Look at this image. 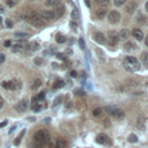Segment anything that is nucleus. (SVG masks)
Listing matches in <instances>:
<instances>
[{
  "mask_svg": "<svg viewBox=\"0 0 148 148\" xmlns=\"http://www.w3.org/2000/svg\"><path fill=\"white\" fill-rule=\"evenodd\" d=\"M123 66H124V68H125L127 72L133 73V72L139 71L141 65H140V62H139V60H138L136 58H134V57H132V56H128V57H126V58L124 59Z\"/></svg>",
  "mask_w": 148,
  "mask_h": 148,
  "instance_id": "nucleus-1",
  "label": "nucleus"
},
{
  "mask_svg": "<svg viewBox=\"0 0 148 148\" xmlns=\"http://www.w3.org/2000/svg\"><path fill=\"white\" fill-rule=\"evenodd\" d=\"M34 141L40 143L42 146L49 143L50 141V133L46 130H39L34 134Z\"/></svg>",
  "mask_w": 148,
  "mask_h": 148,
  "instance_id": "nucleus-2",
  "label": "nucleus"
},
{
  "mask_svg": "<svg viewBox=\"0 0 148 148\" xmlns=\"http://www.w3.org/2000/svg\"><path fill=\"white\" fill-rule=\"evenodd\" d=\"M105 110H106V112H108L111 117H113V118H116V119H120V118L124 117L123 110L119 109V108H117V106H106Z\"/></svg>",
  "mask_w": 148,
  "mask_h": 148,
  "instance_id": "nucleus-3",
  "label": "nucleus"
},
{
  "mask_svg": "<svg viewBox=\"0 0 148 148\" xmlns=\"http://www.w3.org/2000/svg\"><path fill=\"white\" fill-rule=\"evenodd\" d=\"M32 25H35V27H37V28H39V27H43L44 25V20L38 15V14H35L34 16H31L29 20H28Z\"/></svg>",
  "mask_w": 148,
  "mask_h": 148,
  "instance_id": "nucleus-4",
  "label": "nucleus"
},
{
  "mask_svg": "<svg viewBox=\"0 0 148 148\" xmlns=\"http://www.w3.org/2000/svg\"><path fill=\"white\" fill-rule=\"evenodd\" d=\"M108 20H109L110 23L116 24V23H118L120 21V14L117 10H112V12H110L108 14Z\"/></svg>",
  "mask_w": 148,
  "mask_h": 148,
  "instance_id": "nucleus-5",
  "label": "nucleus"
},
{
  "mask_svg": "<svg viewBox=\"0 0 148 148\" xmlns=\"http://www.w3.org/2000/svg\"><path fill=\"white\" fill-rule=\"evenodd\" d=\"M64 146H65V141L61 138L49 141V148H62Z\"/></svg>",
  "mask_w": 148,
  "mask_h": 148,
  "instance_id": "nucleus-6",
  "label": "nucleus"
},
{
  "mask_svg": "<svg viewBox=\"0 0 148 148\" xmlns=\"http://www.w3.org/2000/svg\"><path fill=\"white\" fill-rule=\"evenodd\" d=\"M28 105H29L28 99H21V101L15 105V110H16L17 112H24V111L28 109Z\"/></svg>",
  "mask_w": 148,
  "mask_h": 148,
  "instance_id": "nucleus-7",
  "label": "nucleus"
},
{
  "mask_svg": "<svg viewBox=\"0 0 148 148\" xmlns=\"http://www.w3.org/2000/svg\"><path fill=\"white\" fill-rule=\"evenodd\" d=\"M96 141H97V143H101V145H111L110 138H109L106 134H104V133L98 134V135L96 136Z\"/></svg>",
  "mask_w": 148,
  "mask_h": 148,
  "instance_id": "nucleus-8",
  "label": "nucleus"
},
{
  "mask_svg": "<svg viewBox=\"0 0 148 148\" xmlns=\"http://www.w3.org/2000/svg\"><path fill=\"white\" fill-rule=\"evenodd\" d=\"M52 13H53L54 18L61 17V16L64 15V13H65V6H64V5H58V6H56V8H54V10H53Z\"/></svg>",
  "mask_w": 148,
  "mask_h": 148,
  "instance_id": "nucleus-9",
  "label": "nucleus"
},
{
  "mask_svg": "<svg viewBox=\"0 0 148 148\" xmlns=\"http://www.w3.org/2000/svg\"><path fill=\"white\" fill-rule=\"evenodd\" d=\"M39 16H40L43 20H46V21H51V20L54 18L53 13H52L51 10H42V12L39 13Z\"/></svg>",
  "mask_w": 148,
  "mask_h": 148,
  "instance_id": "nucleus-10",
  "label": "nucleus"
},
{
  "mask_svg": "<svg viewBox=\"0 0 148 148\" xmlns=\"http://www.w3.org/2000/svg\"><path fill=\"white\" fill-rule=\"evenodd\" d=\"M109 40H110V44L116 45V44L119 42L118 32H117V31H109Z\"/></svg>",
  "mask_w": 148,
  "mask_h": 148,
  "instance_id": "nucleus-11",
  "label": "nucleus"
},
{
  "mask_svg": "<svg viewBox=\"0 0 148 148\" xmlns=\"http://www.w3.org/2000/svg\"><path fill=\"white\" fill-rule=\"evenodd\" d=\"M125 9H126V12L128 14H133L135 12V9H136V2L134 0H130V2L126 5V8Z\"/></svg>",
  "mask_w": 148,
  "mask_h": 148,
  "instance_id": "nucleus-12",
  "label": "nucleus"
},
{
  "mask_svg": "<svg viewBox=\"0 0 148 148\" xmlns=\"http://www.w3.org/2000/svg\"><path fill=\"white\" fill-rule=\"evenodd\" d=\"M94 39L98 43V44H105L106 39H105V36L102 34V32H96L94 35Z\"/></svg>",
  "mask_w": 148,
  "mask_h": 148,
  "instance_id": "nucleus-13",
  "label": "nucleus"
},
{
  "mask_svg": "<svg viewBox=\"0 0 148 148\" xmlns=\"http://www.w3.org/2000/svg\"><path fill=\"white\" fill-rule=\"evenodd\" d=\"M124 50L126 51V52H133V51H135L136 50V45L133 43V42H126L125 43V45H124Z\"/></svg>",
  "mask_w": 148,
  "mask_h": 148,
  "instance_id": "nucleus-14",
  "label": "nucleus"
},
{
  "mask_svg": "<svg viewBox=\"0 0 148 148\" xmlns=\"http://www.w3.org/2000/svg\"><path fill=\"white\" fill-rule=\"evenodd\" d=\"M132 35H133V37H134L135 39H138V40H142V39H143V32H142V30H140L139 28H135V29L132 31Z\"/></svg>",
  "mask_w": 148,
  "mask_h": 148,
  "instance_id": "nucleus-15",
  "label": "nucleus"
},
{
  "mask_svg": "<svg viewBox=\"0 0 148 148\" xmlns=\"http://www.w3.org/2000/svg\"><path fill=\"white\" fill-rule=\"evenodd\" d=\"M1 87L6 88V89H15L16 84H15L14 81H2L1 82Z\"/></svg>",
  "mask_w": 148,
  "mask_h": 148,
  "instance_id": "nucleus-16",
  "label": "nucleus"
},
{
  "mask_svg": "<svg viewBox=\"0 0 148 148\" xmlns=\"http://www.w3.org/2000/svg\"><path fill=\"white\" fill-rule=\"evenodd\" d=\"M118 37H119V40H125L127 39V37H130V31L127 29H123L120 30V32H118Z\"/></svg>",
  "mask_w": 148,
  "mask_h": 148,
  "instance_id": "nucleus-17",
  "label": "nucleus"
},
{
  "mask_svg": "<svg viewBox=\"0 0 148 148\" xmlns=\"http://www.w3.org/2000/svg\"><path fill=\"white\" fill-rule=\"evenodd\" d=\"M43 108H44V105L42 104V101H37L36 103H34V104L31 105V109H32L35 112H39Z\"/></svg>",
  "mask_w": 148,
  "mask_h": 148,
  "instance_id": "nucleus-18",
  "label": "nucleus"
},
{
  "mask_svg": "<svg viewBox=\"0 0 148 148\" xmlns=\"http://www.w3.org/2000/svg\"><path fill=\"white\" fill-rule=\"evenodd\" d=\"M140 58H141V62L148 68V52H142Z\"/></svg>",
  "mask_w": 148,
  "mask_h": 148,
  "instance_id": "nucleus-19",
  "label": "nucleus"
},
{
  "mask_svg": "<svg viewBox=\"0 0 148 148\" xmlns=\"http://www.w3.org/2000/svg\"><path fill=\"white\" fill-rule=\"evenodd\" d=\"M105 14H106V9H104V8H99V9H97V12H96V16H97L98 18H103V17L105 16Z\"/></svg>",
  "mask_w": 148,
  "mask_h": 148,
  "instance_id": "nucleus-20",
  "label": "nucleus"
},
{
  "mask_svg": "<svg viewBox=\"0 0 148 148\" xmlns=\"http://www.w3.org/2000/svg\"><path fill=\"white\" fill-rule=\"evenodd\" d=\"M60 3V0H46L45 1V5L46 6H51V7H56Z\"/></svg>",
  "mask_w": 148,
  "mask_h": 148,
  "instance_id": "nucleus-21",
  "label": "nucleus"
},
{
  "mask_svg": "<svg viewBox=\"0 0 148 148\" xmlns=\"http://www.w3.org/2000/svg\"><path fill=\"white\" fill-rule=\"evenodd\" d=\"M22 49H23V45H22V44H14L13 47H12V51H13V52H18V51H21Z\"/></svg>",
  "mask_w": 148,
  "mask_h": 148,
  "instance_id": "nucleus-22",
  "label": "nucleus"
},
{
  "mask_svg": "<svg viewBox=\"0 0 148 148\" xmlns=\"http://www.w3.org/2000/svg\"><path fill=\"white\" fill-rule=\"evenodd\" d=\"M40 84H42V81L39 80V79H36L35 81H34V83H32V86H31V88L35 90V89H37V88H39L40 87Z\"/></svg>",
  "mask_w": 148,
  "mask_h": 148,
  "instance_id": "nucleus-23",
  "label": "nucleus"
},
{
  "mask_svg": "<svg viewBox=\"0 0 148 148\" xmlns=\"http://www.w3.org/2000/svg\"><path fill=\"white\" fill-rule=\"evenodd\" d=\"M64 84H65V82H64L62 80H58L57 82H54V84H53V88H54V89H59V88L64 87Z\"/></svg>",
  "mask_w": 148,
  "mask_h": 148,
  "instance_id": "nucleus-24",
  "label": "nucleus"
},
{
  "mask_svg": "<svg viewBox=\"0 0 148 148\" xmlns=\"http://www.w3.org/2000/svg\"><path fill=\"white\" fill-rule=\"evenodd\" d=\"M14 36L15 37H18V38H28L29 37V34H27V32H15Z\"/></svg>",
  "mask_w": 148,
  "mask_h": 148,
  "instance_id": "nucleus-25",
  "label": "nucleus"
},
{
  "mask_svg": "<svg viewBox=\"0 0 148 148\" xmlns=\"http://www.w3.org/2000/svg\"><path fill=\"white\" fill-rule=\"evenodd\" d=\"M24 134H25V130H23V131L18 134V136L16 138V140H15V142H14V143H15V145H18V143L21 142V139H22V136H23Z\"/></svg>",
  "mask_w": 148,
  "mask_h": 148,
  "instance_id": "nucleus-26",
  "label": "nucleus"
},
{
  "mask_svg": "<svg viewBox=\"0 0 148 148\" xmlns=\"http://www.w3.org/2000/svg\"><path fill=\"white\" fill-rule=\"evenodd\" d=\"M79 17H80V15H79V10H77L76 8H74L73 12H72V18H73V20H77Z\"/></svg>",
  "mask_w": 148,
  "mask_h": 148,
  "instance_id": "nucleus-27",
  "label": "nucleus"
},
{
  "mask_svg": "<svg viewBox=\"0 0 148 148\" xmlns=\"http://www.w3.org/2000/svg\"><path fill=\"white\" fill-rule=\"evenodd\" d=\"M37 49H38V44H37L36 42H34V43H30V44H29V50L35 51V50H37Z\"/></svg>",
  "mask_w": 148,
  "mask_h": 148,
  "instance_id": "nucleus-28",
  "label": "nucleus"
},
{
  "mask_svg": "<svg viewBox=\"0 0 148 148\" xmlns=\"http://www.w3.org/2000/svg\"><path fill=\"white\" fill-rule=\"evenodd\" d=\"M128 141L130 142H136L138 141V136L135 134H130L128 135Z\"/></svg>",
  "mask_w": 148,
  "mask_h": 148,
  "instance_id": "nucleus-29",
  "label": "nucleus"
},
{
  "mask_svg": "<svg viewBox=\"0 0 148 148\" xmlns=\"http://www.w3.org/2000/svg\"><path fill=\"white\" fill-rule=\"evenodd\" d=\"M96 2H97V5H99V6H102V7L109 5V0H96Z\"/></svg>",
  "mask_w": 148,
  "mask_h": 148,
  "instance_id": "nucleus-30",
  "label": "nucleus"
},
{
  "mask_svg": "<svg viewBox=\"0 0 148 148\" xmlns=\"http://www.w3.org/2000/svg\"><path fill=\"white\" fill-rule=\"evenodd\" d=\"M44 146H42L40 143H38V142H36V141H34L31 145H30V148H43Z\"/></svg>",
  "mask_w": 148,
  "mask_h": 148,
  "instance_id": "nucleus-31",
  "label": "nucleus"
},
{
  "mask_svg": "<svg viewBox=\"0 0 148 148\" xmlns=\"http://www.w3.org/2000/svg\"><path fill=\"white\" fill-rule=\"evenodd\" d=\"M56 40H57L58 43H64V42L66 40V38H65L62 35H58V36H57V38H56Z\"/></svg>",
  "mask_w": 148,
  "mask_h": 148,
  "instance_id": "nucleus-32",
  "label": "nucleus"
},
{
  "mask_svg": "<svg viewBox=\"0 0 148 148\" xmlns=\"http://www.w3.org/2000/svg\"><path fill=\"white\" fill-rule=\"evenodd\" d=\"M61 101H62V96H58V97L54 99V103H53V105H52V106H53V108H54V106H57Z\"/></svg>",
  "mask_w": 148,
  "mask_h": 148,
  "instance_id": "nucleus-33",
  "label": "nucleus"
},
{
  "mask_svg": "<svg viewBox=\"0 0 148 148\" xmlns=\"http://www.w3.org/2000/svg\"><path fill=\"white\" fill-rule=\"evenodd\" d=\"M126 1H127V0H114V5H116L117 7H120V6H123Z\"/></svg>",
  "mask_w": 148,
  "mask_h": 148,
  "instance_id": "nucleus-34",
  "label": "nucleus"
},
{
  "mask_svg": "<svg viewBox=\"0 0 148 148\" xmlns=\"http://www.w3.org/2000/svg\"><path fill=\"white\" fill-rule=\"evenodd\" d=\"M101 113H102V109H101V108H96V109L92 111V114H94V116H99Z\"/></svg>",
  "mask_w": 148,
  "mask_h": 148,
  "instance_id": "nucleus-35",
  "label": "nucleus"
},
{
  "mask_svg": "<svg viewBox=\"0 0 148 148\" xmlns=\"http://www.w3.org/2000/svg\"><path fill=\"white\" fill-rule=\"evenodd\" d=\"M43 62H44V61H43V59H42V58H36V59H35V64H36V65H38V66H42V65H43Z\"/></svg>",
  "mask_w": 148,
  "mask_h": 148,
  "instance_id": "nucleus-36",
  "label": "nucleus"
},
{
  "mask_svg": "<svg viewBox=\"0 0 148 148\" xmlns=\"http://www.w3.org/2000/svg\"><path fill=\"white\" fill-rule=\"evenodd\" d=\"M44 97H45V94H44V92H40V94L37 96V99H38V101H43Z\"/></svg>",
  "mask_w": 148,
  "mask_h": 148,
  "instance_id": "nucleus-37",
  "label": "nucleus"
},
{
  "mask_svg": "<svg viewBox=\"0 0 148 148\" xmlns=\"http://www.w3.org/2000/svg\"><path fill=\"white\" fill-rule=\"evenodd\" d=\"M79 45H80V47H81V49H83V47H84V40H83L82 38H80V39H79Z\"/></svg>",
  "mask_w": 148,
  "mask_h": 148,
  "instance_id": "nucleus-38",
  "label": "nucleus"
},
{
  "mask_svg": "<svg viewBox=\"0 0 148 148\" xmlns=\"http://www.w3.org/2000/svg\"><path fill=\"white\" fill-rule=\"evenodd\" d=\"M6 24H7V27H8V28H12V25H13V23H12V21H10L9 18H7V20H6Z\"/></svg>",
  "mask_w": 148,
  "mask_h": 148,
  "instance_id": "nucleus-39",
  "label": "nucleus"
},
{
  "mask_svg": "<svg viewBox=\"0 0 148 148\" xmlns=\"http://www.w3.org/2000/svg\"><path fill=\"white\" fill-rule=\"evenodd\" d=\"M69 25H71V28H72V29H74V30H75V29H76V27H77V24H76L75 22H71V23H69Z\"/></svg>",
  "mask_w": 148,
  "mask_h": 148,
  "instance_id": "nucleus-40",
  "label": "nucleus"
},
{
  "mask_svg": "<svg viewBox=\"0 0 148 148\" xmlns=\"http://www.w3.org/2000/svg\"><path fill=\"white\" fill-rule=\"evenodd\" d=\"M75 94H76V95H84V92H83L82 90H80V89L75 90Z\"/></svg>",
  "mask_w": 148,
  "mask_h": 148,
  "instance_id": "nucleus-41",
  "label": "nucleus"
},
{
  "mask_svg": "<svg viewBox=\"0 0 148 148\" xmlns=\"http://www.w3.org/2000/svg\"><path fill=\"white\" fill-rule=\"evenodd\" d=\"M5 61V54H0V62H3Z\"/></svg>",
  "mask_w": 148,
  "mask_h": 148,
  "instance_id": "nucleus-42",
  "label": "nucleus"
},
{
  "mask_svg": "<svg viewBox=\"0 0 148 148\" xmlns=\"http://www.w3.org/2000/svg\"><path fill=\"white\" fill-rule=\"evenodd\" d=\"M8 124V121L7 120H5V121H2V123H0V127H3V126H6Z\"/></svg>",
  "mask_w": 148,
  "mask_h": 148,
  "instance_id": "nucleus-43",
  "label": "nucleus"
},
{
  "mask_svg": "<svg viewBox=\"0 0 148 148\" xmlns=\"http://www.w3.org/2000/svg\"><path fill=\"white\" fill-rule=\"evenodd\" d=\"M76 75H77V74H76V72H75V71H72V72H71V76H72V77H75Z\"/></svg>",
  "mask_w": 148,
  "mask_h": 148,
  "instance_id": "nucleus-44",
  "label": "nucleus"
},
{
  "mask_svg": "<svg viewBox=\"0 0 148 148\" xmlns=\"http://www.w3.org/2000/svg\"><path fill=\"white\" fill-rule=\"evenodd\" d=\"M3 44H5V46H7V47H8V46H10V40H6Z\"/></svg>",
  "mask_w": 148,
  "mask_h": 148,
  "instance_id": "nucleus-45",
  "label": "nucleus"
},
{
  "mask_svg": "<svg viewBox=\"0 0 148 148\" xmlns=\"http://www.w3.org/2000/svg\"><path fill=\"white\" fill-rule=\"evenodd\" d=\"M57 57H58L59 59H65V57H64V54H61V53H58V54H57Z\"/></svg>",
  "mask_w": 148,
  "mask_h": 148,
  "instance_id": "nucleus-46",
  "label": "nucleus"
},
{
  "mask_svg": "<svg viewBox=\"0 0 148 148\" xmlns=\"http://www.w3.org/2000/svg\"><path fill=\"white\" fill-rule=\"evenodd\" d=\"M7 3H8V5H9V6H13V5H14V3H15V2H14V1H13V0H7Z\"/></svg>",
  "mask_w": 148,
  "mask_h": 148,
  "instance_id": "nucleus-47",
  "label": "nucleus"
},
{
  "mask_svg": "<svg viewBox=\"0 0 148 148\" xmlns=\"http://www.w3.org/2000/svg\"><path fill=\"white\" fill-rule=\"evenodd\" d=\"M15 128H16V125H15V126H13V127L10 128V131H9V134H12V133L15 131Z\"/></svg>",
  "mask_w": 148,
  "mask_h": 148,
  "instance_id": "nucleus-48",
  "label": "nucleus"
},
{
  "mask_svg": "<svg viewBox=\"0 0 148 148\" xmlns=\"http://www.w3.org/2000/svg\"><path fill=\"white\" fill-rule=\"evenodd\" d=\"M3 12H5V8H3V6L0 3V14H1V13H3Z\"/></svg>",
  "mask_w": 148,
  "mask_h": 148,
  "instance_id": "nucleus-49",
  "label": "nucleus"
},
{
  "mask_svg": "<svg viewBox=\"0 0 148 148\" xmlns=\"http://www.w3.org/2000/svg\"><path fill=\"white\" fill-rule=\"evenodd\" d=\"M28 120L29 121H35L36 119H35V117H28Z\"/></svg>",
  "mask_w": 148,
  "mask_h": 148,
  "instance_id": "nucleus-50",
  "label": "nucleus"
},
{
  "mask_svg": "<svg viewBox=\"0 0 148 148\" xmlns=\"http://www.w3.org/2000/svg\"><path fill=\"white\" fill-rule=\"evenodd\" d=\"M145 44H146V46H148V35H147L146 38H145Z\"/></svg>",
  "mask_w": 148,
  "mask_h": 148,
  "instance_id": "nucleus-51",
  "label": "nucleus"
},
{
  "mask_svg": "<svg viewBox=\"0 0 148 148\" xmlns=\"http://www.w3.org/2000/svg\"><path fill=\"white\" fill-rule=\"evenodd\" d=\"M2 105H3V101H2V98L0 97V109L2 108Z\"/></svg>",
  "mask_w": 148,
  "mask_h": 148,
  "instance_id": "nucleus-52",
  "label": "nucleus"
},
{
  "mask_svg": "<svg viewBox=\"0 0 148 148\" xmlns=\"http://www.w3.org/2000/svg\"><path fill=\"white\" fill-rule=\"evenodd\" d=\"M145 9H146V10L148 12V1H147V2L145 3Z\"/></svg>",
  "mask_w": 148,
  "mask_h": 148,
  "instance_id": "nucleus-53",
  "label": "nucleus"
},
{
  "mask_svg": "<svg viewBox=\"0 0 148 148\" xmlns=\"http://www.w3.org/2000/svg\"><path fill=\"white\" fill-rule=\"evenodd\" d=\"M50 120H51V119H50V118H45V119H44V121H45V123H49V121H50Z\"/></svg>",
  "mask_w": 148,
  "mask_h": 148,
  "instance_id": "nucleus-54",
  "label": "nucleus"
},
{
  "mask_svg": "<svg viewBox=\"0 0 148 148\" xmlns=\"http://www.w3.org/2000/svg\"><path fill=\"white\" fill-rule=\"evenodd\" d=\"M86 3H87V6H90V3H89V1H88V0H86Z\"/></svg>",
  "mask_w": 148,
  "mask_h": 148,
  "instance_id": "nucleus-55",
  "label": "nucleus"
},
{
  "mask_svg": "<svg viewBox=\"0 0 148 148\" xmlns=\"http://www.w3.org/2000/svg\"><path fill=\"white\" fill-rule=\"evenodd\" d=\"M1 22H2V18H1V17H0V23H1Z\"/></svg>",
  "mask_w": 148,
  "mask_h": 148,
  "instance_id": "nucleus-56",
  "label": "nucleus"
},
{
  "mask_svg": "<svg viewBox=\"0 0 148 148\" xmlns=\"http://www.w3.org/2000/svg\"><path fill=\"white\" fill-rule=\"evenodd\" d=\"M31 1H34V0H31Z\"/></svg>",
  "mask_w": 148,
  "mask_h": 148,
  "instance_id": "nucleus-57",
  "label": "nucleus"
}]
</instances>
